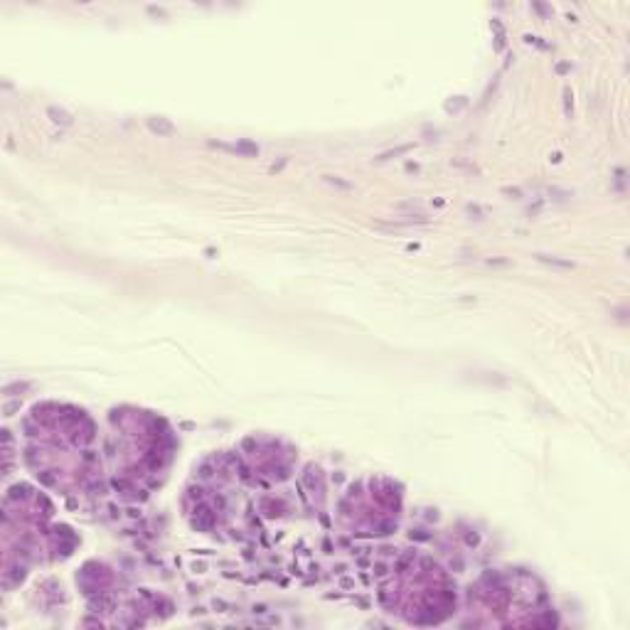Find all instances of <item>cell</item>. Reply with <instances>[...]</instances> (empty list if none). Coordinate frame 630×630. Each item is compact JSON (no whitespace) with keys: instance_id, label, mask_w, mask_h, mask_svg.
Instances as JSON below:
<instances>
[{"instance_id":"obj_1","label":"cell","mask_w":630,"mask_h":630,"mask_svg":"<svg viewBox=\"0 0 630 630\" xmlns=\"http://www.w3.org/2000/svg\"><path fill=\"white\" fill-rule=\"evenodd\" d=\"M148 128L158 136H175V126L168 118H148Z\"/></svg>"},{"instance_id":"obj_2","label":"cell","mask_w":630,"mask_h":630,"mask_svg":"<svg viewBox=\"0 0 630 630\" xmlns=\"http://www.w3.org/2000/svg\"><path fill=\"white\" fill-rule=\"evenodd\" d=\"M214 148H224V150H231V153H244V155H256L259 148L254 143H239V146H222V143H212Z\"/></svg>"},{"instance_id":"obj_3","label":"cell","mask_w":630,"mask_h":630,"mask_svg":"<svg viewBox=\"0 0 630 630\" xmlns=\"http://www.w3.org/2000/svg\"><path fill=\"white\" fill-rule=\"evenodd\" d=\"M47 116H49L54 123H62V126H69V123H72V116H69L67 111L57 109V106H49V109H47Z\"/></svg>"},{"instance_id":"obj_4","label":"cell","mask_w":630,"mask_h":630,"mask_svg":"<svg viewBox=\"0 0 630 630\" xmlns=\"http://www.w3.org/2000/svg\"><path fill=\"white\" fill-rule=\"evenodd\" d=\"M537 259L542 263H549V266H559V268H574L571 261H561V259H554V256H547V254H537Z\"/></svg>"},{"instance_id":"obj_5","label":"cell","mask_w":630,"mask_h":630,"mask_svg":"<svg viewBox=\"0 0 630 630\" xmlns=\"http://www.w3.org/2000/svg\"><path fill=\"white\" fill-rule=\"evenodd\" d=\"M407 150H411V146H402V148H397V150H392V153H384V155H379L377 160H389L392 155H399V153H407Z\"/></svg>"},{"instance_id":"obj_6","label":"cell","mask_w":630,"mask_h":630,"mask_svg":"<svg viewBox=\"0 0 630 630\" xmlns=\"http://www.w3.org/2000/svg\"><path fill=\"white\" fill-rule=\"evenodd\" d=\"M325 183H330V185H337V187H342V190H350V187H352L350 183H342V180H337V178H333V175H325Z\"/></svg>"}]
</instances>
